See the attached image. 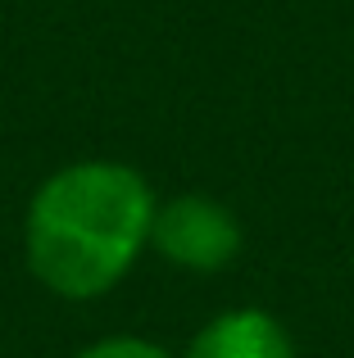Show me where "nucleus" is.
Segmentation results:
<instances>
[{
    "label": "nucleus",
    "mask_w": 354,
    "mask_h": 358,
    "mask_svg": "<svg viewBox=\"0 0 354 358\" xmlns=\"http://www.w3.org/2000/svg\"><path fill=\"white\" fill-rule=\"evenodd\" d=\"M78 358H173V354L150 345V341H141V336H109V341L87 345Z\"/></svg>",
    "instance_id": "obj_4"
},
{
    "label": "nucleus",
    "mask_w": 354,
    "mask_h": 358,
    "mask_svg": "<svg viewBox=\"0 0 354 358\" xmlns=\"http://www.w3.org/2000/svg\"><path fill=\"white\" fill-rule=\"evenodd\" d=\"M155 195L127 164H69L32 195L27 268L59 299H96L114 290L150 241Z\"/></svg>",
    "instance_id": "obj_1"
},
{
    "label": "nucleus",
    "mask_w": 354,
    "mask_h": 358,
    "mask_svg": "<svg viewBox=\"0 0 354 358\" xmlns=\"http://www.w3.org/2000/svg\"><path fill=\"white\" fill-rule=\"evenodd\" d=\"M186 358H295V350L277 317L259 308H236V313L213 317L191 341Z\"/></svg>",
    "instance_id": "obj_3"
},
{
    "label": "nucleus",
    "mask_w": 354,
    "mask_h": 358,
    "mask_svg": "<svg viewBox=\"0 0 354 358\" xmlns=\"http://www.w3.org/2000/svg\"><path fill=\"white\" fill-rule=\"evenodd\" d=\"M150 245L177 268L191 272H218L241 250V222L227 204L209 195H182V200L155 204Z\"/></svg>",
    "instance_id": "obj_2"
}]
</instances>
